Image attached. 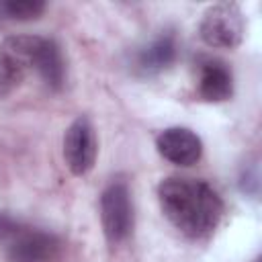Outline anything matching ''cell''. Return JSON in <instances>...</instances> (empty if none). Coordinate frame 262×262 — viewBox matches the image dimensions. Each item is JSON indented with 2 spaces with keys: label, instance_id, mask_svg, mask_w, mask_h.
Returning <instances> with one entry per match:
<instances>
[{
  "label": "cell",
  "instance_id": "1",
  "mask_svg": "<svg viewBox=\"0 0 262 262\" xmlns=\"http://www.w3.org/2000/svg\"><path fill=\"white\" fill-rule=\"evenodd\" d=\"M158 199L164 215L188 237L209 235L221 221L223 203L219 194L196 178H166L158 186Z\"/></svg>",
  "mask_w": 262,
  "mask_h": 262
},
{
  "label": "cell",
  "instance_id": "2",
  "mask_svg": "<svg viewBox=\"0 0 262 262\" xmlns=\"http://www.w3.org/2000/svg\"><path fill=\"white\" fill-rule=\"evenodd\" d=\"M43 37L16 35L8 37L0 45V98L23 82L27 72L35 68V57Z\"/></svg>",
  "mask_w": 262,
  "mask_h": 262
},
{
  "label": "cell",
  "instance_id": "3",
  "mask_svg": "<svg viewBox=\"0 0 262 262\" xmlns=\"http://www.w3.org/2000/svg\"><path fill=\"white\" fill-rule=\"evenodd\" d=\"M244 14L237 4L233 2H221L205 10L199 33L201 39L211 47L231 49L237 47L244 39Z\"/></svg>",
  "mask_w": 262,
  "mask_h": 262
},
{
  "label": "cell",
  "instance_id": "4",
  "mask_svg": "<svg viewBox=\"0 0 262 262\" xmlns=\"http://www.w3.org/2000/svg\"><path fill=\"white\" fill-rule=\"evenodd\" d=\"M100 221L108 242H123L133 229L131 194L125 182H113L100 196Z\"/></svg>",
  "mask_w": 262,
  "mask_h": 262
},
{
  "label": "cell",
  "instance_id": "5",
  "mask_svg": "<svg viewBox=\"0 0 262 262\" xmlns=\"http://www.w3.org/2000/svg\"><path fill=\"white\" fill-rule=\"evenodd\" d=\"M96 135L86 117H78L63 135V158L72 174L84 176L96 162Z\"/></svg>",
  "mask_w": 262,
  "mask_h": 262
},
{
  "label": "cell",
  "instance_id": "6",
  "mask_svg": "<svg viewBox=\"0 0 262 262\" xmlns=\"http://www.w3.org/2000/svg\"><path fill=\"white\" fill-rule=\"evenodd\" d=\"M61 242L47 231H16L8 246V262H57Z\"/></svg>",
  "mask_w": 262,
  "mask_h": 262
},
{
  "label": "cell",
  "instance_id": "7",
  "mask_svg": "<svg viewBox=\"0 0 262 262\" xmlns=\"http://www.w3.org/2000/svg\"><path fill=\"white\" fill-rule=\"evenodd\" d=\"M156 147L164 160L178 166H192L203 154V143L196 133L184 127L164 129L156 139Z\"/></svg>",
  "mask_w": 262,
  "mask_h": 262
},
{
  "label": "cell",
  "instance_id": "8",
  "mask_svg": "<svg viewBox=\"0 0 262 262\" xmlns=\"http://www.w3.org/2000/svg\"><path fill=\"white\" fill-rule=\"evenodd\" d=\"M231 72L221 61H205L199 76V94L207 102H223L231 96Z\"/></svg>",
  "mask_w": 262,
  "mask_h": 262
},
{
  "label": "cell",
  "instance_id": "9",
  "mask_svg": "<svg viewBox=\"0 0 262 262\" xmlns=\"http://www.w3.org/2000/svg\"><path fill=\"white\" fill-rule=\"evenodd\" d=\"M35 70L41 74V78L45 80L47 86L59 88L63 84L66 66H63V57H61V51L55 41H51V39L41 41L37 57H35Z\"/></svg>",
  "mask_w": 262,
  "mask_h": 262
},
{
  "label": "cell",
  "instance_id": "10",
  "mask_svg": "<svg viewBox=\"0 0 262 262\" xmlns=\"http://www.w3.org/2000/svg\"><path fill=\"white\" fill-rule=\"evenodd\" d=\"M176 59V41L172 35H162L156 41H151L141 53H139V68L147 74L162 72L170 68Z\"/></svg>",
  "mask_w": 262,
  "mask_h": 262
},
{
  "label": "cell",
  "instance_id": "11",
  "mask_svg": "<svg viewBox=\"0 0 262 262\" xmlns=\"http://www.w3.org/2000/svg\"><path fill=\"white\" fill-rule=\"evenodd\" d=\"M2 10L10 18L31 20V18H37L45 10V4L39 2V0H10V2H4L2 4Z\"/></svg>",
  "mask_w": 262,
  "mask_h": 262
}]
</instances>
